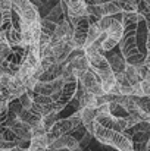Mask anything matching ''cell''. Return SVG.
I'll return each mask as SVG.
<instances>
[{"instance_id":"1","label":"cell","mask_w":150,"mask_h":151,"mask_svg":"<svg viewBox=\"0 0 150 151\" xmlns=\"http://www.w3.org/2000/svg\"><path fill=\"white\" fill-rule=\"evenodd\" d=\"M143 19L140 12H124L122 24H124V35L119 43V50L128 65L141 66L144 63V56L140 53L137 46V25Z\"/></svg>"},{"instance_id":"2","label":"cell","mask_w":150,"mask_h":151,"mask_svg":"<svg viewBox=\"0 0 150 151\" xmlns=\"http://www.w3.org/2000/svg\"><path fill=\"white\" fill-rule=\"evenodd\" d=\"M86 54L88 57L90 69L97 75V78L100 79V82L103 85L104 94H109L112 91V88L116 85V78H115V73H113L106 56L96 49H87Z\"/></svg>"},{"instance_id":"3","label":"cell","mask_w":150,"mask_h":151,"mask_svg":"<svg viewBox=\"0 0 150 151\" xmlns=\"http://www.w3.org/2000/svg\"><path fill=\"white\" fill-rule=\"evenodd\" d=\"M93 137L99 141L100 144H106L112 148H116L118 151H136L134 150V144H133V141L128 135L112 131V129H107V128L101 126L99 123H94Z\"/></svg>"},{"instance_id":"4","label":"cell","mask_w":150,"mask_h":151,"mask_svg":"<svg viewBox=\"0 0 150 151\" xmlns=\"http://www.w3.org/2000/svg\"><path fill=\"white\" fill-rule=\"evenodd\" d=\"M97 24H99L101 32L106 34V40L101 44V53L103 51H110L122 40V35H124L122 16L121 18H118V16H104Z\"/></svg>"},{"instance_id":"5","label":"cell","mask_w":150,"mask_h":151,"mask_svg":"<svg viewBox=\"0 0 150 151\" xmlns=\"http://www.w3.org/2000/svg\"><path fill=\"white\" fill-rule=\"evenodd\" d=\"M80 126H83V120H81V117H78L75 113H74L72 116H69V117L59 119V120L56 122V125L51 128V131L49 132V138H50V141H51V144H53L57 138H60V137H63V135H69V132L78 129ZM51 144H50V145H51Z\"/></svg>"},{"instance_id":"6","label":"cell","mask_w":150,"mask_h":151,"mask_svg":"<svg viewBox=\"0 0 150 151\" xmlns=\"http://www.w3.org/2000/svg\"><path fill=\"white\" fill-rule=\"evenodd\" d=\"M12 4H13V10L19 15L22 22L33 25L41 21L38 9L31 0H12Z\"/></svg>"},{"instance_id":"7","label":"cell","mask_w":150,"mask_h":151,"mask_svg":"<svg viewBox=\"0 0 150 151\" xmlns=\"http://www.w3.org/2000/svg\"><path fill=\"white\" fill-rule=\"evenodd\" d=\"M4 126L9 128V129L15 134V137H16L18 139L31 142V139H33V128H31L28 123H25V122H22L21 119H18L16 116L7 114V119H6V122H4Z\"/></svg>"},{"instance_id":"8","label":"cell","mask_w":150,"mask_h":151,"mask_svg":"<svg viewBox=\"0 0 150 151\" xmlns=\"http://www.w3.org/2000/svg\"><path fill=\"white\" fill-rule=\"evenodd\" d=\"M90 16L86 15L83 18H80V21L77 22V25L74 27V34H72V44L75 47V50H84L86 46V40H87V34L90 29Z\"/></svg>"},{"instance_id":"9","label":"cell","mask_w":150,"mask_h":151,"mask_svg":"<svg viewBox=\"0 0 150 151\" xmlns=\"http://www.w3.org/2000/svg\"><path fill=\"white\" fill-rule=\"evenodd\" d=\"M78 82H80V85L84 88V91L88 93V94H93V96H96V97H100V96L104 94L103 85H101L100 79L97 78V75H96L91 69H88L87 72H84V73L78 78Z\"/></svg>"},{"instance_id":"10","label":"cell","mask_w":150,"mask_h":151,"mask_svg":"<svg viewBox=\"0 0 150 151\" xmlns=\"http://www.w3.org/2000/svg\"><path fill=\"white\" fill-rule=\"evenodd\" d=\"M63 88L60 91V96L57 99V103L60 106H66L72 99H75V94H77V90H78V78L77 76H71L68 79L63 81Z\"/></svg>"},{"instance_id":"11","label":"cell","mask_w":150,"mask_h":151,"mask_svg":"<svg viewBox=\"0 0 150 151\" xmlns=\"http://www.w3.org/2000/svg\"><path fill=\"white\" fill-rule=\"evenodd\" d=\"M77 148H81L80 147V141L72 137V135H63L60 138H57L51 145L49 147V151H62V150H77Z\"/></svg>"},{"instance_id":"12","label":"cell","mask_w":150,"mask_h":151,"mask_svg":"<svg viewBox=\"0 0 150 151\" xmlns=\"http://www.w3.org/2000/svg\"><path fill=\"white\" fill-rule=\"evenodd\" d=\"M72 34H74V27L71 25L69 21L63 19L62 22L57 24L56 27V31L51 37L53 41H62V40H71L72 38Z\"/></svg>"},{"instance_id":"13","label":"cell","mask_w":150,"mask_h":151,"mask_svg":"<svg viewBox=\"0 0 150 151\" xmlns=\"http://www.w3.org/2000/svg\"><path fill=\"white\" fill-rule=\"evenodd\" d=\"M106 59H107V62H109V65H110V68H112V70H113L115 75H116V73H122V72H125L127 60H125L121 54L109 53V54L106 56Z\"/></svg>"},{"instance_id":"14","label":"cell","mask_w":150,"mask_h":151,"mask_svg":"<svg viewBox=\"0 0 150 151\" xmlns=\"http://www.w3.org/2000/svg\"><path fill=\"white\" fill-rule=\"evenodd\" d=\"M18 119H21L22 122L28 123L31 128H36V126H38V125L43 122V117L38 116L37 113H34L33 110H22V111L19 113Z\"/></svg>"},{"instance_id":"15","label":"cell","mask_w":150,"mask_h":151,"mask_svg":"<svg viewBox=\"0 0 150 151\" xmlns=\"http://www.w3.org/2000/svg\"><path fill=\"white\" fill-rule=\"evenodd\" d=\"M104 16H116V15H122L124 10L119 6V3L116 0H106L104 3H100Z\"/></svg>"},{"instance_id":"16","label":"cell","mask_w":150,"mask_h":151,"mask_svg":"<svg viewBox=\"0 0 150 151\" xmlns=\"http://www.w3.org/2000/svg\"><path fill=\"white\" fill-rule=\"evenodd\" d=\"M101 35V29H100L99 24L97 22H91L90 25V29H88V34H87V40H86V46H84V50L90 49Z\"/></svg>"},{"instance_id":"17","label":"cell","mask_w":150,"mask_h":151,"mask_svg":"<svg viewBox=\"0 0 150 151\" xmlns=\"http://www.w3.org/2000/svg\"><path fill=\"white\" fill-rule=\"evenodd\" d=\"M125 75H127V79L131 85H136V84H140L143 81V76L140 73V69L137 66H133V65H128L127 63V68H125Z\"/></svg>"},{"instance_id":"18","label":"cell","mask_w":150,"mask_h":151,"mask_svg":"<svg viewBox=\"0 0 150 151\" xmlns=\"http://www.w3.org/2000/svg\"><path fill=\"white\" fill-rule=\"evenodd\" d=\"M4 34H6V40H7V43H9V46H10L12 49L22 46V34H21L19 29L12 28L10 31H7V32H4Z\"/></svg>"},{"instance_id":"19","label":"cell","mask_w":150,"mask_h":151,"mask_svg":"<svg viewBox=\"0 0 150 151\" xmlns=\"http://www.w3.org/2000/svg\"><path fill=\"white\" fill-rule=\"evenodd\" d=\"M124 12H138V3L137 0H116Z\"/></svg>"},{"instance_id":"20","label":"cell","mask_w":150,"mask_h":151,"mask_svg":"<svg viewBox=\"0 0 150 151\" xmlns=\"http://www.w3.org/2000/svg\"><path fill=\"white\" fill-rule=\"evenodd\" d=\"M62 16H65V15H63V12H62L60 4H57V6H54V7L51 9V12L46 16V19H49V21L54 22V24H59V22H62V21H63V19H60Z\"/></svg>"},{"instance_id":"21","label":"cell","mask_w":150,"mask_h":151,"mask_svg":"<svg viewBox=\"0 0 150 151\" xmlns=\"http://www.w3.org/2000/svg\"><path fill=\"white\" fill-rule=\"evenodd\" d=\"M56 27H57V24H54V22H51L49 19H41V32H44V34H47L50 37H53V34H54V31H56Z\"/></svg>"},{"instance_id":"22","label":"cell","mask_w":150,"mask_h":151,"mask_svg":"<svg viewBox=\"0 0 150 151\" xmlns=\"http://www.w3.org/2000/svg\"><path fill=\"white\" fill-rule=\"evenodd\" d=\"M34 93H25L21 99H19V103L22 106L24 110H31L33 106H34Z\"/></svg>"},{"instance_id":"23","label":"cell","mask_w":150,"mask_h":151,"mask_svg":"<svg viewBox=\"0 0 150 151\" xmlns=\"http://www.w3.org/2000/svg\"><path fill=\"white\" fill-rule=\"evenodd\" d=\"M57 120H59V119H57V113H51V114H49V116L43 117V125H44V128L47 129V132L51 131V128L56 125Z\"/></svg>"},{"instance_id":"24","label":"cell","mask_w":150,"mask_h":151,"mask_svg":"<svg viewBox=\"0 0 150 151\" xmlns=\"http://www.w3.org/2000/svg\"><path fill=\"white\" fill-rule=\"evenodd\" d=\"M0 9L1 12H10L13 9L12 0H0Z\"/></svg>"},{"instance_id":"25","label":"cell","mask_w":150,"mask_h":151,"mask_svg":"<svg viewBox=\"0 0 150 151\" xmlns=\"http://www.w3.org/2000/svg\"><path fill=\"white\" fill-rule=\"evenodd\" d=\"M91 138H93V135H91V134H88V132H86V135H84V137L81 138V141H80V147H81V150H83V148H86V147L90 144Z\"/></svg>"},{"instance_id":"26","label":"cell","mask_w":150,"mask_h":151,"mask_svg":"<svg viewBox=\"0 0 150 151\" xmlns=\"http://www.w3.org/2000/svg\"><path fill=\"white\" fill-rule=\"evenodd\" d=\"M7 114H9V111L7 113H0V125H4V122L7 119Z\"/></svg>"},{"instance_id":"27","label":"cell","mask_w":150,"mask_h":151,"mask_svg":"<svg viewBox=\"0 0 150 151\" xmlns=\"http://www.w3.org/2000/svg\"><path fill=\"white\" fill-rule=\"evenodd\" d=\"M30 151H49L47 148H34V150H30Z\"/></svg>"},{"instance_id":"28","label":"cell","mask_w":150,"mask_h":151,"mask_svg":"<svg viewBox=\"0 0 150 151\" xmlns=\"http://www.w3.org/2000/svg\"><path fill=\"white\" fill-rule=\"evenodd\" d=\"M0 28H1V9H0Z\"/></svg>"},{"instance_id":"29","label":"cell","mask_w":150,"mask_h":151,"mask_svg":"<svg viewBox=\"0 0 150 151\" xmlns=\"http://www.w3.org/2000/svg\"><path fill=\"white\" fill-rule=\"evenodd\" d=\"M147 151H150V142H149V145H147Z\"/></svg>"},{"instance_id":"30","label":"cell","mask_w":150,"mask_h":151,"mask_svg":"<svg viewBox=\"0 0 150 151\" xmlns=\"http://www.w3.org/2000/svg\"><path fill=\"white\" fill-rule=\"evenodd\" d=\"M1 126H3V125H0V129H1Z\"/></svg>"}]
</instances>
